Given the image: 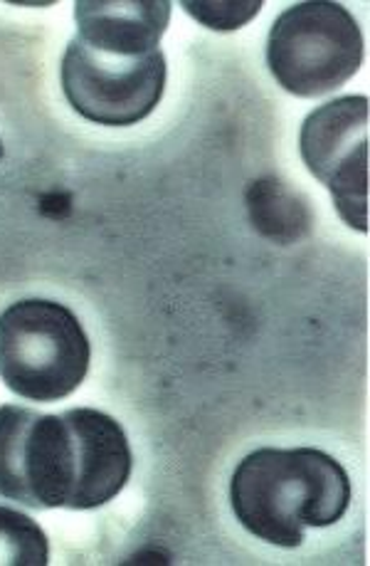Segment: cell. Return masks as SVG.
I'll return each instance as SVG.
<instances>
[{
  "label": "cell",
  "mask_w": 370,
  "mask_h": 566,
  "mask_svg": "<svg viewBox=\"0 0 370 566\" xmlns=\"http://www.w3.org/2000/svg\"><path fill=\"white\" fill-rule=\"evenodd\" d=\"M299 151L311 176L329 188L336 211L353 230H368V97H338L302 124Z\"/></svg>",
  "instance_id": "cell-6"
},
{
  "label": "cell",
  "mask_w": 370,
  "mask_h": 566,
  "mask_svg": "<svg viewBox=\"0 0 370 566\" xmlns=\"http://www.w3.org/2000/svg\"><path fill=\"white\" fill-rule=\"evenodd\" d=\"M3 156H6V149H3V142H0V161H3Z\"/></svg>",
  "instance_id": "cell-11"
},
{
  "label": "cell",
  "mask_w": 370,
  "mask_h": 566,
  "mask_svg": "<svg viewBox=\"0 0 370 566\" xmlns=\"http://www.w3.org/2000/svg\"><path fill=\"white\" fill-rule=\"evenodd\" d=\"M77 436L80 482L74 510H97L126 488L134 470V455L124 426L97 408H70Z\"/></svg>",
  "instance_id": "cell-7"
},
{
  "label": "cell",
  "mask_w": 370,
  "mask_h": 566,
  "mask_svg": "<svg viewBox=\"0 0 370 566\" xmlns=\"http://www.w3.org/2000/svg\"><path fill=\"white\" fill-rule=\"evenodd\" d=\"M50 542L45 530L25 512L0 505V564L45 566Z\"/></svg>",
  "instance_id": "cell-9"
},
{
  "label": "cell",
  "mask_w": 370,
  "mask_h": 566,
  "mask_svg": "<svg viewBox=\"0 0 370 566\" xmlns=\"http://www.w3.org/2000/svg\"><path fill=\"white\" fill-rule=\"evenodd\" d=\"M171 8L168 0H80L74 3L77 40L104 55H148L161 45Z\"/></svg>",
  "instance_id": "cell-8"
},
{
  "label": "cell",
  "mask_w": 370,
  "mask_h": 566,
  "mask_svg": "<svg viewBox=\"0 0 370 566\" xmlns=\"http://www.w3.org/2000/svg\"><path fill=\"white\" fill-rule=\"evenodd\" d=\"M363 62V35L341 3L289 6L267 38V67L294 97H321L351 80Z\"/></svg>",
  "instance_id": "cell-3"
},
{
  "label": "cell",
  "mask_w": 370,
  "mask_h": 566,
  "mask_svg": "<svg viewBox=\"0 0 370 566\" xmlns=\"http://www.w3.org/2000/svg\"><path fill=\"white\" fill-rule=\"evenodd\" d=\"M230 505L252 537L296 549L306 530L331 527L351 505V478L316 448H260L237 463Z\"/></svg>",
  "instance_id": "cell-1"
},
{
  "label": "cell",
  "mask_w": 370,
  "mask_h": 566,
  "mask_svg": "<svg viewBox=\"0 0 370 566\" xmlns=\"http://www.w3.org/2000/svg\"><path fill=\"white\" fill-rule=\"evenodd\" d=\"M181 8L190 18H195L200 25L218 33H230V30L245 28L252 18L260 15V0H228V3H210V0H198V3H181Z\"/></svg>",
  "instance_id": "cell-10"
},
{
  "label": "cell",
  "mask_w": 370,
  "mask_h": 566,
  "mask_svg": "<svg viewBox=\"0 0 370 566\" xmlns=\"http://www.w3.org/2000/svg\"><path fill=\"white\" fill-rule=\"evenodd\" d=\"M168 65L158 48L141 57L94 52L72 38L62 55L60 82L70 107L99 127H134L144 122L166 92Z\"/></svg>",
  "instance_id": "cell-5"
},
{
  "label": "cell",
  "mask_w": 370,
  "mask_h": 566,
  "mask_svg": "<svg viewBox=\"0 0 370 566\" xmlns=\"http://www.w3.org/2000/svg\"><path fill=\"white\" fill-rule=\"evenodd\" d=\"M89 364V337L67 305L33 297L0 314V379L20 398H67L87 379Z\"/></svg>",
  "instance_id": "cell-2"
},
{
  "label": "cell",
  "mask_w": 370,
  "mask_h": 566,
  "mask_svg": "<svg viewBox=\"0 0 370 566\" xmlns=\"http://www.w3.org/2000/svg\"><path fill=\"white\" fill-rule=\"evenodd\" d=\"M77 482V436L67 411L0 406V497L28 510H74Z\"/></svg>",
  "instance_id": "cell-4"
}]
</instances>
